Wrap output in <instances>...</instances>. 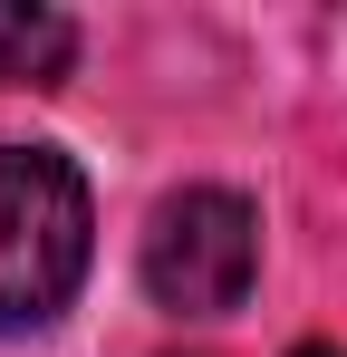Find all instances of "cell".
<instances>
[{
    "mask_svg": "<svg viewBox=\"0 0 347 357\" xmlns=\"http://www.w3.org/2000/svg\"><path fill=\"white\" fill-rule=\"evenodd\" d=\"M97 203L58 145H0V338L49 328L87 280Z\"/></svg>",
    "mask_w": 347,
    "mask_h": 357,
    "instance_id": "cell-1",
    "label": "cell"
},
{
    "mask_svg": "<svg viewBox=\"0 0 347 357\" xmlns=\"http://www.w3.org/2000/svg\"><path fill=\"white\" fill-rule=\"evenodd\" d=\"M261 280V213L231 183H183L145 222V290L174 319H231Z\"/></svg>",
    "mask_w": 347,
    "mask_h": 357,
    "instance_id": "cell-2",
    "label": "cell"
},
{
    "mask_svg": "<svg viewBox=\"0 0 347 357\" xmlns=\"http://www.w3.org/2000/svg\"><path fill=\"white\" fill-rule=\"evenodd\" d=\"M77 59V20L29 10V0H0V87H58Z\"/></svg>",
    "mask_w": 347,
    "mask_h": 357,
    "instance_id": "cell-3",
    "label": "cell"
},
{
    "mask_svg": "<svg viewBox=\"0 0 347 357\" xmlns=\"http://www.w3.org/2000/svg\"><path fill=\"white\" fill-rule=\"evenodd\" d=\"M299 357H347V348H299Z\"/></svg>",
    "mask_w": 347,
    "mask_h": 357,
    "instance_id": "cell-4",
    "label": "cell"
}]
</instances>
